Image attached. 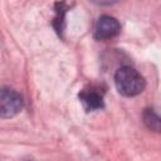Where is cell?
I'll return each mask as SVG.
<instances>
[{"instance_id":"7a4b0ae2","label":"cell","mask_w":161,"mask_h":161,"mask_svg":"<svg viewBox=\"0 0 161 161\" xmlns=\"http://www.w3.org/2000/svg\"><path fill=\"white\" fill-rule=\"evenodd\" d=\"M21 96L10 87H3L0 91V116L1 118H13L23 109Z\"/></svg>"},{"instance_id":"3957f363","label":"cell","mask_w":161,"mask_h":161,"mask_svg":"<svg viewBox=\"0 0 161 161\" xmlns=\"http://www.w3.org/2000/svg\"><path fill=\"white\" fill-rule=\"evenodd\" d=\"M103 96L104 92L98 86H88L79 92L78 98L87 112H93L104 108Z\"/></svg>"},{"instance_id":"6da1fadb","label":"cell","mask_w":161,"mask_h":161,"mask_svg":"<svg viewBox=\"0 0 161 161\" xmlns=\"http://www.w3.org/2000/svg\"><path fill=\"white\" fill-rule=\"evenodd\" d=\"M114 86L123 97H135L143 92L146 80L143 75L130 65L121 67L114 74Z\"/></svg>"},{"instance_id":"277c9868","label":"cell","mask_w":161,"mask_h":161,"mask_svg":"<svg viewBox=\"0 0 161 161\" xmlns=\"http://www.w3.org/2000/svg\"><path fill=\"white\" fill-rule=\"evenodd\" d=\"M121 33L119 21L111 15H102L94 25V38L98 40H107L117 36Z\"/></svg>"},{"instance_id":"8992f818","label":"cell","mask_w":161,"mask_h":161,"mask_svg":"<svg viewBox=\"0 0 161 161\" xmlns=\"http://www.w3.org/2000/svg\"><path fill=\"white\" fill-rule=\"evenodd\" d=\"M142 121L145 126L157 133H161V116H158L152 108H145L142 112Z\"/></svg>"},{"instance_id":"5b68a950","label":"cell","mask_w":161,"mask_h":161,"mask_svg":"<svg viewBox=\"0 0 161 161\" xmlns=\"http://www.w3.org/2000/svg\"><path fill=\"white\" fill-rule=\"evenodd\" d=\"M69 6L65 3H55L54 10H55V16L53 20V26L59 36H63V31L65 28V14L68 11Z\"/></svg>"}]
</instances>
